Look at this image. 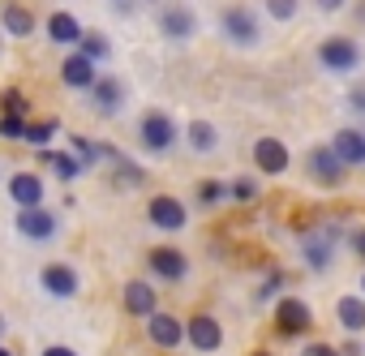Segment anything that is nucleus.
Wrapping results in <instances>:
<instances>
[{
    "instance_id": "obj_17",
    "label": "nucleus",
    "mask_w": 365,
    "mask_h": 356,
    "mask_svg": "<svg viewBox=\"0 0 365 356\" xmlns=\"http://www.w3.org/2000/svg\"><path fill=\"white\" fill-rule=\"evenodd\" d=\"M35 14L26 9V5H18V0H5V5H0V31L5 35H14V39H31L35 35Z\"/></svg>"
},
{
    "instance_id": "obj_14",
    "label": "nucleus",
    "mask_w": 365,
    "mask_h": 356,
    "mask_svg": "<svg viewBox=\"0 0 365 356\" xmlns=\"http://www.w3.org/2000/svg\"><path fill=\"white\" fill-rule=\"evenodd\" d=\"M146 339H150L155 347H168V352H172V347L185 343V322H180L176 313H163V309H159V313L146 318Z\"/></svg>"
},
{
    "instance_id": "obj_8",
    "label": "nucleus",
    "mask_w": 365,
    "mask_h": 356,
    "mask_svg": "<svg viewBox=\"0 0 365 356\" xmlns=\"http://www.w3.org/2000/svg\"><path fill=\"white\" fill-rule=\"evenodd\" d=\"M14 228L26 236V241H56V232H61V215L56 211H48V206H35V211H18V219H14Z\"/></svg>"
},
{
    "instance_id": "obj_7",
    "label": "nucleus",
    "mask_w": 365,
    "mask_h": 356,
    "mask_svg": "<svg viewBox=\"0 0 365 356\" xmlns=\"http://www.w3.org/2000/svg\"><path fill=\"white\" fill-rule=\"evenodd\" d=\"M275 326H279L284 339H301L314 326V313H309V305L301 296H279L275 300Z\"/></svg>"
},
{
    "instance_id": "obj_3",
    "label": "nucleus",
    "mask_w": 365,
    "mask_h": 356,
    "mask_svg": "<svg viewBox=\"0 0 365 356\" xmlns=\"http://www.w3.org/2000/svg\"><path fill=\"white\" fill-rule=\"evenodd\" d=\"M176 137H180V129H176V120L168 116V112H142V120H138V142H142V150H150V155H168L172 146H176Z\"/></svg>"
},
{
    "instance_id": "obj_1",
    "label": "nucleus",
    "mask_w": 365,
    "mask_h": 356,
    "mask_svg": "<svg viewBox=\"0 0 365 356\" xmlns=\"http://www.w3.org/2000/svg\"><path fill=\"white\" fill-rule=\"evenodd\" d=\"M220 35L232 43V48H258L262 43V22L250 5H228L220 14Z\"/></svg>"
},
{
    "instance_id": "obj_39",
    "label": "nucleus",
    "mask_w": 365,
    "mask_h": 356,
    "mask_svg": "<svg viewBox=\"0 0 365 356\" xmlns=\"http://www.w3.org/2000/svg\"><path fill=\"white\" fill-rule=\"evenodd\" d=\"M0 356H14V352H9V347H0Z\"/></svg>"
},
{
    "instance_id": "obj_4",
    "label": "nucleus",
    "mask_w": 365,
    "mask_h": 356,
    "mask_svg": "<svg viewBox=\"0 0 365 356\" xmlns=\"http://www.w3.org/2000/svg\"><path fill=\"white\" fill-rule=\"evenodd\" d=\"M155 22H159L163 39H176V43H185V39L198 35V14L185 5V0H168V5H159Z\"/></svg>"
},
{
    "instance_id": "obj_41",
    "label": "nucleus",
    "mask_w": 365,
    "mask_h": 356,
    "mask_svg": "<svg viewBox=\"0 0 365 356\" xmlns=\"http://www.w3.org/2000/svg\"><path fill=\"white\" fill-rule=\"evenodd\" d=\"M112 5H125V0H112Z\"/></svg>"
},
{
    "instance_id": "obj_31",
    "label": "nucleus",
    "mask_w": 365,
    "mask_h": 356,
    "mask_svg": "<svg viewBox=\"0 0 365 356\" xmlns=\"http://www.w3.org/2000/svg\"><path fill=\"white\" fill-rule=\"evenodd\" d=\"M22 133H26V116H5V112H0V137H5V142H22Z\"/></svg>"
},
{
    "instance_id": "obj_6",
    "label": "nucleus",
    "mask_w": 365,
    "mask_h": 356,
    "mask_svg": "<svg viewBox=\"0 0 365 356\" xmlns=\"http://www.w3.org/2000/svg\"><path fill=\"white\" fill-rule=\"evenodd\" d=\"M146 219H150V228H159V232H180V228L190 224V211H185V202L172 198V194H155V198L146 202Z\"/></svg>"
},
{
    "instance_id": "obj_26",
    "label": "nucleus",
    "mask_w": 365,
    "mask_h": 356,
    "mask_svg": "<svg viewBox=\"0 0 365 356\" xmlns=\"http://www.w3.org/2000/svg\"><path fill=\"white\" fill-rule=\"evenodd\" d=\"M228 198H232V202H241V206H250V202H258V198H262V189H258L254 176H237V181L228 185Z\"/></svg>"
},
{
    "instance_id": "obj_18",
    "label": "nucleus",
    "mask_w": 365,
    "mask_h": 356,
    "mask_svg": "<svg viewBox=\"0 0 365 356\" xmlns=\"http://www.w3.org/2000/svg\"><path fill=\"white\" fill-rule=\"evenodd\" d=\"M344 163L335 159V150L331 146H314L309 150V176H314V181H322V185H339L344 181Z\"/></svg>"
},
{
    "instance_id": "obj_10",
    "label": "nucleus",
    "mask_w": 365,
    "mask_h": 356,
    "mask_svg": "<svg viewBox=\"0 0 365 356\" xmlns=\"http://www.w3.org/2000/svg\"><path fill=\"white\" fill-rule=\"evenodd\" d=\"M335 245H339V228H314V232L301 241V253H305L309 271H331Z\"/></svg>"
},
{
    "instance_id": "obj_24",
    "label": "nucleus",
    "mask_w": 365,
    "mask_h": 356,
    "mask_svg": "<svg viewBox=\"0 0 365 356\" xmlns=\"http://www.w3.org/2000/svg\"><path fill=\"white\" fill-rule=\"evenodd\" d=\"M73 52H82L91 65H99V61H108V56H112V39H108V35H99V31H86V35H82V43H78Z\"/></svg>"
},
{
    "instance_id": "obj_38",
    "label": "nucleus",
    "mask_w": 365,
    "mask_h": 356,
    "mask_svg": "<svg viewBox=\"0 0 365 356\" xmlns=\"http://www.w3.org/2000/svg\"><path fill=\"white\" fill-rule=\"evenodd\" d=\"M0 335H5V313H0Z\"/></svg>"
},
{
    "instance_id": "obj_12",
    "label": "nucleus",
    "mask_w": 365,
    "mask_h": 356,
    "mask_svg": "<svg viewBox=\"0 0 365 356\" xmlns=\"http://www.w3.org/2000/svg\"><path fill=\"white\" fill-rule=\"evenodd\" d=\"M327 146L335 150V159H339L344 167H365V129H361V125L335 129V137H331Z\"/></svg>"
},
{
    "instance_id": "obj_16",
    "label": "nucleus",
    "mask_w": 365,
    "mask_h": 356,
    "mask_svg": "<svg viewBox=\"0 0 365 356\" xmlns=\"http://www.w3.org/2000/svg\"><path fill=\"white\" fill-rule=\"evenodd\" d=\"M254 163L262 176H284L288 172V146L279 137H258L254 142Z\"/></svg>"
},
{
    "instance_id": "obj_11",
    "label": "nucleus",
    "mask_w": 365,
    "mask_h": 356,
    "mask_svg": "<svg viewBox=\"0 0 365 356\" xmlns=\"http://www.w3.org/2000/svg\"><path fill=\"white\" fill-rule=\"evenodd\" d=\"M43 198H48V189H43L39 172H14L9 176V202L18 211H35V206H43Z\"/></svg>"
},
{
    "instance_id": "obj_15",
    "label": "nucleus",
    "mask_w": 365,
    "mask_h": 356,
    "mask_svg": "<svg viewBox=\"0 0 365 356\" xmlns=\"http://www.w3.org/2000/svg\"><path fill=\"white\" fill-rule=\"evenodd\" d=\"M91 108H95L99 116H116V112L125 108V82H120V78H95V86H91Z\"/></svg>"
},
{
    "instance_id": "obj_20",
    "label": "nucleus",
    "mask_w": 365,
    "mask_h": 356,
    "mask_svg": "<svg viewBox=\"0 0 365 356\" xmlns=\"http://www.w3.org/2000/svg\"><path fill=\"white\" fill-rule=\"evenodd\" d=\"M120 296H125V309H129L133 318H150V313H159V296H155V288H150L146 279H129Z\"/></svg>"
},
{
    "instance_id": "obj_33",
    "label": "nucleus",
    "mask_w": 365,
    "mask_h": 356,
    "mask_svg": "<svg viewBox=\"0 0 365 356\" xmlns=\"http://www.w3.org/2000/svg\"><path fill=\"white\" fill-rule=\"evenodd\" d=\"M301 356H339V347H331V343H305Z\"/></svg>"
},
{
    "instance_id": "obj_30",
    "label": "nucleus",
    "mask_w": 365,
    "mask_h": 356,
    "mask_svg": "<svg viewBox=\"0 0 365 356\" xmlns=\"http://www.w3.org/2000/svg\"><path fill=\"white\" fill-rule=\"evenodd\" d=\"M52 167H56V176H61V181H73V176H82V172H86V167H82L73 155H56V150H52Z\"/></svg>"
},
{
    "instance_id": "obj_5",
    "label": "nucleus",
    "mask_w": 365,
    "mask_h": 356,
    "mask_svg": "<svg viewBox=\"0 0 365 356\" xmlns=\"http://www.w3.org/2000/svg\"><path fill=\"white\" fill-rule=\"evenodd\" d=\"M146 271L159 283H180V279H190V258L180 253L176 245H155L146 253Z\"/></svg>"
},
{
    "instance_id": "obj_9",
    "label": "nucleus",
    "mask_w": 365,
    "mask_h": 356,
    "mask_svg": "<svg viewBox=\"0 0 365 356\" xmlns=\"http://www.w3.org/2000/svg\"><path fill=\"white\" fill-rule=\"evenodd\" d=\"M39 283H43V292H48L52 300H73V296L82 292V279H78V271H73L69 262H48V266L39 271Z\"/></svg>"
},
{
    "instance_id": "obj_40",
    "label": "nucleus",
    "mask_w": 365,
    "mask_h": 356,
    "mask_svg": "<svg viewBox=\"0 0 365 356\" xmlns=\"http://www.w3.org/2000/svg\"><path fill=\"white\" fill-rule=\"evenodd\" d=\"M254 356H275V352H254Z\"/></svg>"
},
{
    "instance_id": "obj_42",
    "label": "nucleus",
    "mask_w": 365,
    "mask_h": 356,
    "mask_svg": "<svg viewBox=\"0 0 365 356\" xmlns=\"http://www.w3.org/2000/svg\"><path fill=\"white\" fill-rule=\"evenodd\" d=\"M0 176H5V167H0Z\"/></svg>"
},
{
    "instance_id": "obj_32",
    "label": "nucleus",
    "mask_w": 365,
    "mask_h": 356,
    "mask_svg": "<svg viewBox=\"0 0 365 356\" xmlns=\"http://www.w3.org/2000/svg\"><path fill=\"white\" fill-rule=\"evenodd\" d=\"M348 112H356V116H365V82L348 90Z\"/></svg>"
},
{
    "instance_id": "obj_22",
    "label": "nucleus",
    "mask_w": 365,
    "mask_h": 356,
    "mask_svg": "<svg viewBox=\"0 0 365 356\" xmlns=\"http://www.w3.org/2000/svg\"><path fill=\"white\" fill-rule=\"evenodd\" d=\"M335 322H339L348 335H361V330H365V300L344 292V296L335 300Z\"/></svg>"
},
{
    "instance_id": "obj_23",
    "label": "nucleus",
    "mask_w": 365,
    "mask_h": 356,
    "mask_svg": "<svg viewBox=\"0 0 365 356\" xmlns=\"http://www.w3.org/2000/svg\"><path fill=\"white\" fill-rule=\"evenodd\" d=\"M180 133H185V146H190L194 155H211V150L220 146V129H215L211 120H194V125L180 129Z\"/></svg>"
},
{
    "instance_id": "obj_28",
    "label": "nucleus",
    "mask_w": 365,
    "mask_h": 356,
    "mask_svg": "<svg viewBox=\"0 0 365 356\" xmlns=\"http://www.w3.org/2000/svg\"><path fill=\"white\" fill-rule=\"evenodd\" d=\"M224 198H228V185H224V181H202V185H198V202H202L207 211L220 206Z\"/></svg>"
},
{
    "instance_id": "obj_37",
    "label": "nucleus",
    "mask_w": 365,
    "mask_h": 356,
    "mask_svg": "<svg viewBox=\"0 0 365 356\" xmlns=\"http://www.w3.org/2000/svg\"><path fill=\"white\" fill-rule=\"evenodd\" d=\"M361 300H365V275H361Z\"/></svg>"
},
{
    "instance_id": "obj_19",
    "label": "nucleus",
    "mask_w": 365,
    "mask_h": 356,
    "mask_svg": "<svg viewBox=\"0 0 365 356\" xmlns=\"http://www.w3.org/2000/svg\"><path fill=\"white\" fill-rule=\"evenodd\" d=\"M95 78H99V73H95V65H91L82 52H69V56L61 61V82H65L69 90H91V86H95Z\"/></svg>"
},
{
    "instance_id": "obj_34",
    "label": "nucleus",
    "mask_w": 365,
    "mask_h": 356,
    "mask_svg": "<svg viewBox=\"0 0 365 356\" xmlns=\"http://www.w3.org/2000/svg\"><path fill=\"white\" fill-rule=\"evenodd\" d=\"M348 249H352L356 258H365V228H356V232L348 236Z\"/></svg>"
},
{
    "instance_id": "obj_35",
    "label": "nucleus",
    "mask_w": 365,
    "mask_h": 356,
    "mask_svg": "<svg viewBox=\"0 0 365 356\" xmlns=\"http://www.w3.org/2000/svg\"><path fill=\"white\" fill-rule=\"evenodd\" d=\"M314 5H318V9H322V14H339V9H344V5H348V0H314Z\"/></svg>"
},
{
    "instance_id": "obj_13",
    "label": "nucleus",
    "mask_w": 365,
    "mask_h": 356,
    "mask_svg": "<svg viewBox=\"0 0 365 356\" xmlns=\"http://www.w3.org/2000/svg\"><path fill=\"white\" fill-rule=\"evenodd\" d=\"M185 343L198 347V352H220L224 347V326L211 318V313H194L185 322Z\"/></svg>"
},
{
    "instance_id": "obj_2",
    "label": "nucleus",
    "mask_w": 365,
    "mask_h": 356,
    "mask_svg": "<svg viewBox=\"0 0 365 356\" xmlns=\"http://www.w3.org/2000/svg\"><path fill=\"white\" fill-rule=\"evenodd\" d=\"M314 61H318L327 73H356V69H361V61H365V52H361V43H356V39H348V35H331V39H322V43H318Z\"/></svg>"
},
{
    "instance_id": "obj_27",
    "label": "nucleus",
    "mask_w": 365,
    "mask_h": 356,
    "mask_svg": "<svg viewBox=\"0 0 365 356\" xmlns=\"http://www.w3.org/2000/svg\"><path fill=\"white\" fill-rule=\"evenodd\" d=\"M301 14V0H267V18L271 22H292Z\"/></svg>"
},
{
    "instance_id": "obj_36",
    "label": "nucleus",
    "mask_w": 365,
    "mask_h": 356,
    "mask_svg": "<svg viewBox=\"0 0 365 356\" xmlns=\"http://www.w3.org/2000/svg\"><path fill=\"white\" fill-rule=\"evenodd\" d=\"M43 356H78L73 347H61V343H52V347H43Z\"/></svg>"
},
{
    "instance_id": "obj_29",
    "label": "nucleus",
    "mask_w": 365,
    "mask_h": 356,
    "mask_svg": "<svg viewBox=\"0 0 365 356\" xmlns=\"http://www.w3.org/2000/svg\"><path fill=\"white\" fill-rule=\"evenodd\" d=\"M0 112H5V116H26V95H22L18 86L0 90Z\"/></svg>"
},
{
    "instance_id": "obj_25",
    "label": "nucleus",
    "mask_w": 365,
    "mask_h": 356,
    "mask_svg": "<svg viewBox=\"0 0 365 356\" xmlns=\"http://www.w3.org/2000/svg\"><path fill=\"white\" fill-rule=\"evenodd\" d=\"M61 133V125L56 120H35V125H26V133H22V142L26 146H35V150H48V142Z\"/></svg>"
},
{
    "instance_id": "obj_21",
    "label": "nucleus",
    "mask_w": 365,
    "mask_h": 356,
    "mask_svg": "<svg viewBox=\"0 0 365 356\" xmlns=\"http://www.w3.org/2000/svg\"><path fill=\"white\" fill-rule=\"evenodd\" d=\"M43 31H48V39H52V43H61V48H78V43H82V35H86V31H82V22H78L73 14H65V9H61V14H52Z\"/></svg>"
}]
</instances>
